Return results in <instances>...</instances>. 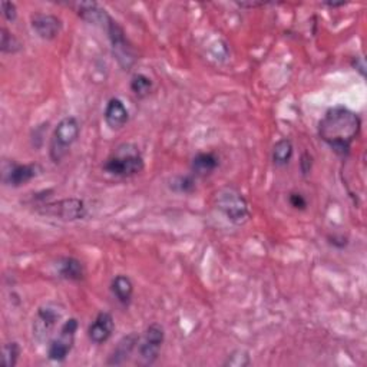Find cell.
Instances as JSON below:
<instances>
[{
	"label": "cell",
	"instance_id": "obj_4",
	"mask_svg": "<svg viewBox=\"0 0 367 367\" xmlns=\"http://www.w3.org/2000/svg\"><path fill=\"white\" fill-rule=\"evenodd\" d=\"M79 134L81 125L75 117H65L58 122L49 146V157L52 162L59 164L69 154L72 145L78 141Z\"/></svg>",
	"mask_w": 367,
	"mask_h": 367
},
{
	"label": "cell",
	"instance_id": "obj_18",
	"mask_svg": "<svg viewBox=\"0 0 367 367\" xmlns=\"http://www.w3.org/2000/svg\"><path fill=\"white\" fill-rule=\"evenodd\" d=\"M219 165V160L214 153H200L193 158L191 171L195 176H207Z\"/></svg>",
	"mask_w": 367,
	"mask_h": 367
},
{
	"label": "cell",
	"instance_id": "obj_6",
	"mask_svg": "<svg viewBox=\"0 0 367 367\" xmlns=\"http://www.w3.org/2000/svg\"><path fill=\"white\" fill-rule=\"evenodd\" d=\"M164 342L165 330L160 323H153L146 327L138 343V356L143 366H151L158 360Z\"/></svg>",
	"mask_w": 367,
	"mask_h": 367
},
{
	"label": "cell",
	"instance_id": "obj_25",
	"mask_svg": "<svg viewBox=\"0 0 367 367\" xmlns=\"http://www.w3.org/2000/svg\"><path fill=\"white\" fill-rule=\"evenodd\" d=\"M288 202H290V205L292 208L300 210V211H304L307 208V205H309L306 197L303 194H300V193H291L288 195Z\"/></svg>",
	"mask_w": 367,
	"mask_h": 367
},
{
	"label": "cell",
	"instance_id": "obj_16",
	"mask_svg": "<svg viewBox=\"0 0 367 367\" xmlns=\"http://www.w3.org/2000/svg\"><path fill=\"white\" fill-rule=\"evenodd\" d=\"M60 278L67 281H81L85 278L84 264L75 257H63L56 264Z\"/></svg>",
	"mask_w": 367,
	"mask_h": 367
},
{
	"label": "cell",
	"instance_id": "obj_12",
	"mask_svg": "<svg viewBox=\"0 0 367 367\" xmlns=\"http://www.w3.org/2000/svg\"><path fill=\"white\" fill-rule=\"evenodd\" d=\"M114 330V316L108 311H101L88 328V337L94 345H103L112 337Z\"/></svg>",
	"mask_w": 367,
	"mask_h": 367
},
{
	"label": "cell",
	"instance_id": "obj_9",
	"mask_svg": "<svg viewBox=\"0 0 367 367\" xmlns=\"http://www.w3.org/2000/svg\"><path fill=\"white\" fill-rule=\"evenodd\" d=\"M62 318V310L55 304L39 307L33 320V337L38 342H45L52 336L58 321Z\"/></svg>",
	"mask_w": 367,
	"mask_h": 367
},
{
	"label": "cell",
	"instance_id": "obj_19",
	"mask_svg": "<svg viewBox=\"0 0 367 367\" xmlns=\"http://www.w3.org/2000/svg\"><path fill=\"white\" fill-rule=\"evenodd\" d=\"M292 155H295V145H292V142L288 138L278 139L274 143L271 160L276 167H287L292 160Z\"/></svg>",
	"mask_w": 367,
	"mask_h": 367
},
{
	"label": "cell",
	"instance_id": "obj_11",
	"mask_svg": "<svg viewBox=\"0 0 367 367\" xmlns=\"http://www.w3.org/2000/svg\"><path fill=\"white\" fill-rule=\"evenodd\" d=\"M62 20L52 13H33L30 16V27L44 41L56 39L62 32Z\"/></svg>",
	"mask_w": 367,
	"mask_h": 367
},
{
	"label": "cell",
	"instance_id": "obj_20",
	"mask_svg": "<svg viewBox=\"0 0 367 367\" xmlns=\"http://www.w3.org/2000/svg\"><path fill=\"white\" fill-rule=\"evenodd\" d=\"M129 86H131V91L134 92V95L142 99L151 94L154 84H153V79L150 77H146L145 73H135V75H132V78H131Z\"/></svg>",
	"mask_w": 367,
	"mask_h": 367
},
{
	"label": "cell",
	"instance_id": "obj_7",
	"mask_svg": "<svg viewBox=\"0 0 367 367\" xmlns=\"http://www.w3.org/2000/svg\"><path fill=\"white\" fill-rule=\"evenodd\" d=\"M39 212L63 219V221H78L86 217V205L79 198H66L58 202H46L39 207Z\"/></svg>",
	"mask_w": 367,
	"mask_h": 367
},
{
	"label": "cell",
	"instance_id": "obj_8",
	"mask_svg": "<svg viewBox=\"0 0 367 367\" xmlns=\"http://www.w3.org/2000/svg\"><path fill=\"white\" fill-rule=\"evenodd\" d=\"M105 30L108 33L109 42H111L112 52H114V56L118 60V63L125 69L131 67L135 62V53L127 39V34H125L124 29L121 27V25L112 19L105 27Z\"/></svg>",
	"mask_w": 367,
	"mask_h": 367
},
{
	"label": "cell",
	"instance_id": "obj_22",
	"mask_svg": "<svg viewBox=\"0 0 367 367\" xmlns=\"http://www.w3.org/2000/svg\"><path fill=\"white\" fill-rule=\"evenodd\" d=\"M171 190L181 194H191L195 190V179L193 175H179L171 182Z\"/></svg>",
	"mask_w": 367,
	"mask_h": 367
},
{
	"label": "cell",
	"instance_id": "obj_2",
	"mask_svg": "<svg viewBox=\"0 0 367 367\" xmlns=\"http://www.w3.org/2000/svg\"><path fill=\"white\" fill-rule=\"evenodd\" d=\"M145 168L143 157L134 143H122L103 164V171L109 175L129 178L138 175Z\"/></svg>",
	"mask_w": 367,
	"mask_h": 367
},
{
	"label": "cell",
	"instance_id": "obj_26",
	"mask_svg": "<svg viewBox=\"0 0 367 367\" xmlns=\"http://www.w3.org/2000/svg\"><path fill=\"white\" fill-rule=\"evenodd\" d=\"M2 15L8 22H15L18 19V8L13 2H6L4 0L2 2Z\"/></svg>",
	"mask_w": 367,
	"mask_h": 367
},
{
	"label": "cell",
	"instance_id": "obj_10",
	"mask_svg": "<svg viewBox=\"0 0 367 367\" xmlns=\"http://www.w3.org/2000/svg\"><path fill=\"white\" fill-rule=\"evenodd\" d=\"M41 174V167L38 164H18L15 161H6L4 164L2 179L6 186L19 188L25 184L30 182Z\"/></svg>",
	"mask_w": 367,
	"mask_h": 367
},
{
	"label": "cell",
	"instance_id": "obj_15",
	"mask_svg": "<svg viewBox=\"0 0 367 367\" xmlns=\"http://www.w3.org/2000/svg\"><path fill=\"white\" fill-rule=\"evenodd\" d=\"M141 336L136 333H129L128 336H124L118 345L115 346V349L112 350L111 356L108 359V364H112V366H120L124 364L129 356L134 353V350L138 347Z\"/></svg>",
	"mask_w": 367,
	"mask_h": 367
},
{
	"label": "cell",
	"instance_id": "obj_5",
	"mask_svg": "<svg viewBox=\"0 0 367 367\" xmlns=\"http://www.w3.org/2000/svg\"><path fill=\"white\" fill-rule=\"evenodd\" d=\"M79 321L75 317L67 318L59 328V333L49 342L48 357L53 361H65L75 345Z\"/></svg>",
	"mask_w": 367,
	"mask_h": 367
},
{
	"label": "cell",
	"instance_id": "obj_27",
	"mask_svg": "<svg viewBox=\"0 0 367 367\" xmlns=\"http://www.w3.org/2000/svg\"><path fill=\"white\" fill-rule=\"evenodd\" d=\"M311 167H313V158L310 154H303L302 157V161H300V168H302V172L303 175H307L310 171H311Z\"/></svg>",
	"mask_w": 367,
	"mask_h": 367
},
{
	"label": "cell",
	"instance_id": "obj_3",
	"mask_svg": "<svg viewBox=\"0 0 367 367\" xmlns=\"http://www.w3.org/2000/svg\"><path fill=\"white\" fill-rule=\"evenodd\" d=\"M214 202L217 210L221 212L231 224L243 226L248 221V202L238 190L233 187H224L218 190L214 195Z\"/></svg>",
	"mask_w": 367,
	"mask_h": 367
},
{
	"label": "cell",
	"instance_id": "obj_24",
	"mask_svg": "<svg viewBox=\"0 0 367 367\" xmlns=\"http://www.w3.org/2000/svg\"><path fill=\"white\" fill-rule=\"evenodd\" d=\"M250 364H251V359L248 352L245 350L233 352L224 361V366H230V367H247Z\"/></svg>",
	"mask_w": 367,
	"mask_h": 367
},
{
	"label": "cell",
	"instance_id": "obj_23",
	"mask_svg": "<svg viewBox=\"0 0 367 367\" xmlns=\"http://www.w3.org/2000/svg\"><path fill=\"white\" fill-rule=\"evenodd\" d=\"M22 349L18 342H8L4 345V357L2 364L5 367H15L18 364V360L20 357Z\"/></svg>",
	"mask_w": 367,
	"mask_h": 367
},
{
	"label": "cell",
	"instance_id": "obj_1",
	"mask_svg": "<svg viewBox=\"0 0 367 367\" xmlns=\"http://www.w3.org/2000/svg\"><path fill=\"white\" fill-rule=\"evenodd\" d=\"M360 117L352 109L337 105L330 108L318 122V136L332 151L346 157L360 134Z\"/></svg>",
	"mask_w": 367,
	"mask_h": 367
},
{
	"label": "cell",
	"instance_id": "obj_14",
	"mask_svg": "<svg viewBox=\"0 0 367 367\" xmlns=\"http://www.w3.org/2000/svg\"><path fill=\"white\" fill-rule=\"evenodd\" d=\"M75 6H77V12L81 16V19H84L85 22L91 23V25L105 29L109 25V22L112 20V16L95 2H92V4L81 2V4H77Z\"/></svg>",
	"mask_w": 367,
	"mask_h": 367
},
{
	"label": "cell",
	"instance_id": "obj_17",
	"mask_svg": "<svg viewBox=\"0 0 367 367\" xmlns=\"http://www.w3.org/2000/svg\"><path fill=\"white\" fill-rule=\"evenodd\" d=\"M111 291L117 302L122 306H129L134 297V283L125 274H118L111 283Z\"/></svg>",
	"mask_w": 367,
	"mask_h": 367
},
{
	"label": "cell",
	"instance_id": "obj_13",
	"mask_svg": "<svg viewBox=\"0 0 367 367\" xmlns=\"http://www.w3.org/2000/svg\"><path fill=\"white\" fill-rule=\"evenodd\" d=\"M103 120L111 129L114 131L122 129L129 121V111L125 106L124 101L120 98L109 99L103 111Z\"/></svg>",
	"mask_w": 367,
	"mask_h": 367
},
{
	"label": "cell",
	"instance_id": "obj_21",
	"mask_svg": "<svg viewBox=\"0 0 367 367\" xmlns=\"http://www.w3.org/2000/svg\"><path fill=\"white\" fill-rule=\"evenodd\" d=\"M0 51L5 55H15L22 51L20 41L5 26L0 29Z\"/></svg>",
	"mask_w": 367,
	"mask_h": 367
},
{
	"label": "cell",
	"instance_id": "obj_28",
	"mask_svg": "<svg viewBox=\"0 0 367 367\" xmlns=\"http://www.w3.org/2000/svg\"><path fill=\"white\" fill-rule=\"evenodd\" d=\"M352 66H353L356 70H359L363 77L366 75V70H364L366 66H364V60H363V58H359V56L354 58L353 62H352Z\"/></svg>",
	"mask_w": 367,
	"mask_h": 367
}]
</instances>
